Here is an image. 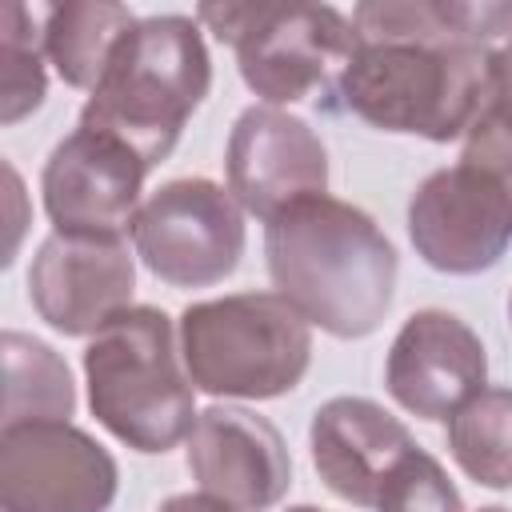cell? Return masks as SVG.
Segmentation results:
<instances>
[{"mask_svg": "<svg viewBox=\"0 0 512 512\" xmlns=\"http://www.w3.org/2000/svg\"><path fill=\"white\" fill-rule=\"evenodd\" d=\"M352 28L360 48L336 80L332 112L448 144L480 112L484 64L512 36V4L364 0L352 8Z\"/></svg>", "mask_w": 512, "mask_h": 512, "instance_id": "obj_1", "label": "cell"}, {"mask_svg": "<svg viewBox=\"0 0 512 512\" xmlns=\"http://www.w3.org/2000/svg\"><path fill=\"white\" fill-rule=\"evenodd\" d=\"M276 292L336 340L376 332L396 296V248L380 224L336 196H312L264 224Z\"/></svg>", "mask_w": 512, "mask_h": 512, "instance_id": "obj_2", "label": "cell"}, {"mask_svg": "<svg viewBox=\"0 0 512 512\" xmlns=\"http://www.w3.org/2000/svg\"><path fill=\"white\" fill-rule=\"evenodd\" d=\"M212 88V60L192 16H144L112 52L80 128L128 144L156 168Z\"/></svg>", "mask_w": 512, "mask_h": 512, "instance_id": "obj_3", "label": "cell"}, {"mask_svg": "<svg viewBox=\"0 0 512 512\" xmlns=\"http://www.w3.org/2000/svg\"><path fill=\"white\" fill-rule=\"evenodd\" d=\"M180 336L168 312L132 304L84 348L92 416L128 448L160 456L188 440L196 424V384L180 364Z\"/></svg>", "mask_w": 512, "mask_h": 512, "instance_id": "obj_4", "label": "cell"}, {"mask_svg": "<svg viewBox=\"0 0 512 512\" xmlns=\"http://www.w3.org/2000/svg\"><path fill=\"white\" fill-rule=\"evenodd\" d=\"M180 356L208 396L272 400L312 364V324L280 292H232L180 312Z\"/></svg>", "mask_w": 512, "mask_h": 512, "instance_id": "obj_5", "label": "cell"}, {"mask_svg": "<svg viewBox=\"0 0 512 512\" xmlns=\"http://www.w3.org/2000/svg\"><path fill=\"white\" fill-rule=\"evenodd\" d=\"M196 20L220 44L236 48L244 84L272 108L316 96L332 108L336 80L356 56L360 40L352 16L328 4L252 0V4H200Z\"/></svg>", "mask_w": 512, "mask_h": 512, "instance_id": "obj_6", "label": "cell"}, {"mask_svg": "<svg viewBox=\"0 0 512 512\" xmlns=\"http://www.w3.org/2000/svg\"><path fill=\"white\" fill-rule=\"evenodd\" d=\"M132 248L144 268L172 288H208L236 272L244 256V208L204 176L160 184L132 220Z\"/></svg>", "mask_w": 512, "mask_h": 512, "instance_id": "obj_7", "label": "cell"}, {"mask_svg": "<svg viewBox=\"0 0 512 512\" xmlns=\"http://www.w3.org/2000/svg\"><path fill=\"white\" fill-rule=\"evenodd\" d=\"M120 488L112 452L68 420L0 428V512H108Z\"/></svg>", "mask_w": 512, "mask_h": 512, "instance_id": "obj_8", "label": "cell"}, {"mask_svg": "<svg viewBox=\"0 0 512 512\" xmlns=\"http://www.w3.org/2000/svg\"><path fill=\"white\" fill-rule=\"evenodd\" d=\"M408 240L436 272H488L512 248V196L476 164L436 168L408 200Z\"/></svg>", "mask_w": 512, "mask_h": 512, "instance_id": "obj_9", "label": "cell"}, {"mask_svg": "<svg viewBox=\"0 0 512 512\" xmlns=\"http://www.w3.org/2000/svg\"><path fill=\"white\" fill-rule=\"evenodd\" d=\"M224 172L236 204L264 224L292 204L328 192L324 140L308 128V120L272 104H252L236 116Z\"/></svg>", "mask_w": 512, "mask_h": 512, "instance_id": "obj_10", "label": "cell"}, {"mask_svg": "<svg viewBox=\"0 0 512 512\" xmlns=\"http://www.w3.org/2000/svg\"><path fill=\"white\" fill-rule=\"evenodd\" d=\"M144 176L148 164L128 144L76 124L44 160V212L68 236H120L140 212Z\"/></svg>", "mask_w": 512, "mask_h": 512, "instance_id": "obj_11", "label": "cell"}, {"mask_svg": "<svg viewBox=\"0 0 512 512\" xmlns=\"http://www.w3.org/2000/svg\"><path fill=\"white\" fill-rule=\"evenodd\" d=\"M136 260L124 236L52 232L28 268L36 316L64 336H96L112 316L132 308Z\"/></svg>", "mask_w": 512, "mask_h": 512, "instance_id": "obj_12", "label": "cell"}, {"mask_svg": "<svg viewBox=\"0 0 512 512\" xmlns=\"http://www.w3.org/2000/svg\"><path fill=\"white\" fill-rule=\"evenodd\" d=\"M188 472L204 496L232 512H268L292 484V456L268 416L212 404L188 432Z\"/></svg>", "mask_w": 512, "mask_h": 512, "instance_id": "obj_13", "label": "cell"}, {"mask_svg": "<svg viewBox=\"0 0 512 512\" xmlns=\"http://www.w3.org/2000/svg\"><path fill=\"white\" fill-rule=\"evenodd\" d=\"M488 380V352L480 336L444 308L412 312L384 360L388 396L420 416V420H448L460 412Z\"/></svg>", "mask_w": 512, "mask_h": 512, "instance_id": "obj_14", "label": "cell"}, {"mask_svg": "<svg viewBox=\"0 0 512 512\" xmlns=\"http://www.w3.org/2000/svg\"><path fill=\"white\" fill-rule=\"evenodd\" d=\"M308 444L328 492L356 508H376L380 488L388 484L396 464L420 448L412 432L368 396L324 400L312 416Z\"/></svg>", "mask_w": 512, "mask_h": 512, "instance_id": "obj_15", "label": "cell"}, {"mask_svg": "<svg viewBox=\"0 0 512 512\" xmlns=\"http://www.w3.org/2000/svg\"><path fill=\"white\" fill-rule=\"evenodd\" d=\"M44 56L68 88H96L120 40L136 28L132 8L116 0H72L40 8Z\"/></svg>", "mask_w": 512, "mask_h": 512, "instance_id": "obj_16", "label": "cell"}, {"mask_svg": "<svg viewBox=\"0 0 512 512\" xmlns=\"http://www.w3.org/2000/svg\"><path fill=\"white\" fill-rule=\"evenodd\" d=\"M76 412V388L68 364L44 340L8 328L4 332V428L68 420Z\"/></svg>", "mask_w": 512, "mask_h": 512, "instance_id": "obj_17", "label": "cell"}, {"mask_svg": "<svg viewBox=\"0 0 512 512\" xmlns=\"http://www.w3.org/2000/svg\"><path fill=\"white\" fill-rule=\"evenodd\" d=\"M448 452L484 488H512V388H484L448 416Z\"/></svg>", "mask_w": 512, "mask_h": 512, "instance_id": "obj_18", "label": "cell"}, {"mask_svg": "<svg viewBox=\"0 0 512 512\" xmlns=\"http://www.w3.org/2000/svg\"><path fill=\"white\" fill-rule=\"evenodd\" d=\"M28 4H4L0 16V120L16 124L44 104V28Z\"/></svg>", "mask_w": 512, "mask_h": 512, "instance_id": "obj_19", "label": "cell"}, {"mask_svg": "<svg viewBox=\"0 0 512 512\" xmlns=\"http://www.w3.org/2000/svg\"><path fill=\"white\" fill-rule=\"evenodd\" d=\"M376 512H464V500L440 460L416 448L396 464V472L380 488Z\"/></svg>", "mask_w": 512, "mask_h": 512, "instance_id": "obj_20", "label": "cell"}, {"mask_svg": "<svg viewBox=\"0 0 512 512\" xmlns=\"http://www.w3.org/2000/svg\"><path fill=\"white\" fill-rule=\"evenodd\" d=\"M476 120H484V124H492V128L512 136V36L488 52Z\"/></svg>", "mask_w": 512, "mask_h": 512, "instance_id": "obj_21", "label": "cell"}, {"mask_svg": "<svg viewBox=\"0 0 512 512\" xmlns=\"http://www.w3.org/2000/svg\"><path fill=\"white\" fill-rule=\"evenodd\" d=\"M464 164H476L484 168L488 176H496L508 196H512V136L484 124V120H472V128L464 132V152H460Z\"/></svg>", "mask_w": 512, "mask_h": 512, "instance_id": "obj_22", "label": "cell"}, {"mask_svg": "<svg viewBox=\"0 0 512 512\" xmlns=\"http://www.w3.org/2000/svg\"><path fill=\"white\" fill-rule=\"evenodd\" d=\"M156 512H232V508L204 496V492H180V496H168Z\"/></svg>", "mask_w": 512, "mask_h": 512, "instance_id": "obj_23", "label": "cell"}, {"mask_svg": "<svg viewBox=\"0 0 512 512\" xmlns=\"http://www.w3.org/2000/svg\"><path fill=\"white\" fill-rule=\"evenodd\" d=\"M288 512H324V508H312V504H296V508H288Z\"/></svg>", "mask_w": 512, "mask_h": 512, "instance_id": "obj_24", "label": "cell"}, {"mask_svg": "<svg viewBox=\"0 0 512 512\" xmlns=\"http://www.w3.org/2000/svg\"><path fill=\"white\" fill-rule=\"evenodd\" d=\"M480 512H508V508H500V504H492V508H480Z\"/></svg>", "mask_w": 512, "mask_h": 512, "instance_id": "obj_25", "label": "cell"}, {"mask_svg": "<svg viewBox=\"0 0 512 512\" xmlns=\"http://www.w3.org/2000/svg\"><path fill=\"white\" fill-rule=\"evenodd\" d=\"M508 316H512V296H508Z\"/></svg>", "mask_w": 512, "mask_h": 512, "instance_id": "obj_26", "label": "cell"}]
</instances>
